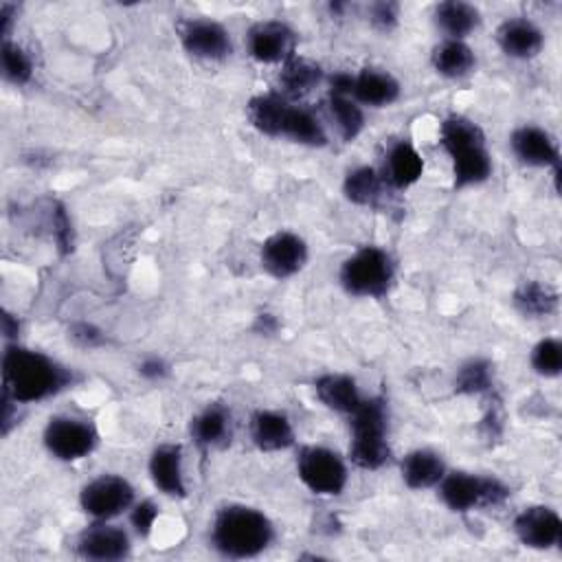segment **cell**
I'll list each match as a JSON object with an SVG mask.
<instances>
[{"label":"cell","instance_id":"e575fe53","mask_svg":"<svg viewBox=\"0 0 562 562\" xmlns=\"http://www.w3.org/2000/svg\"><path fill=\"white\" fill-rule=\"evenodd\" d=\"M50 226H53V239L57 244V248L61 252H70L72 250V224H70V217L64 209V204L59 202H53L50 206Z\"/></svg>","mask_w":562,"mask_h":562},{"label":"cell","instance_id":"1f68e13d","mask_svg":"<svg viewBox=\"0 0 562 562\" xmlns=\"http://www.w3.org/2000/svg\"><path fill=\"white\" fill-rule=\"evenodd\" d=\"M492 386L494 371L485 358H472L463 362L454 375V391L461 395H490Z\"/></svg>","mask_w":562,"mask_h":562},{"label":"cell","instance_id":"d4e9b609","mask_svg":"<svg viewBox=\"0 0 562 562\" xmlns=\"http://www.w3.org/2000/svg\"><path fill=\"white\" fill-rule=\"evenodd\" d=\"M279 136L307 147H323L327 143V132L318 116L312 110L294 103H288L285 108Z\"/></svg>","mask_w":562,"mask_h":562},{"label":"cell","instance_id":"5bb4252c","mask_svg":"<svg viewBox=\"0 0 562 562\" xmlns=\"http://www.w3.org/2000/svg\"><path fill=\"white\" fill-rule=\"evenodd\" d=\"M132 542L123 527L112 525L110 520H94L77 538V553L86 560L114 562L130 555Z\"/></svg>","mask_w":562,"mask_h":562},{"label":"cell","instance_id":"74e56055","mask_svg":"<svg viewBox=\"0 0 562 562\" xmlns=\"http://www.w3.org/2000/svg\"><path fill=\"white\" fill-rule=\"evenodd\" d=\"M397 15H400V7L395 2H375L371 4V11H369L371 24L380 31L393 29L397 24Z\"/></svg>","mask_w":562,"mask_h":562},{"label":"cell","instance_id":"3957f363","mask_svg":"<svg viewBox=\"0 0 562 562\" xmlns=\"http://www.w3.org/2000/svg\"><path fill=\"white\" fill-rule=\"evenodd\" d=\"M439 145L450 156L454 189L483 184L492 176L485 134L472 119L463 114L446 116L439 125Z\"/></svg>","mask_w":562,"mask_h":562},{"label":"cell","instance_id":"f1b7e54d","mask_svg":"<svg viewBox=\"0 0 562 562\" xmlns=\"http://www.w3.org/2000/svg\"><path fill=\"white\" fill-rule=\"evenodd\" d=\"M384 178L371 165H360L347 171L342 180V193L351 204L358 206H375L384 193Z\"/></svg>","mask_w":562,"mask_h":562},{"label":"cell","instance_id":"484cf974","mask_svg":"<svg viewBox=\"0 0 562 562\" xmlns=\"http://www.w3.org/2000/svg\"><path fill=\"white\" fill-rule=\"evenodd\" d=\"M430 64L437 75L446 79H461L474 70L476 55L465 40H441L430 53Z\"/></svg>","mask_w":562,"mask_h":562},{"label":"cell","instance_id":"4dcf8cb0","mask_svg":"<svg viewBox=\"0 0 562 562\" xmlns=\"http://www.w3.org/2000/svg\"><path fill=\"white\" fill-rule=\"evenodd\" d=\"M329 116L336 123V130L345 143H351L364 130V112L362 105L356 103L349 94H327Z\"/></svg>","mask_w":562,"mask_h":562},{"label":"cell","instance_id":"7a4b0ae2","mask_svg":"<svg viewBox=\"0 0 562 562\" xmlns=\"http://www.w3.org/2000/svg\"><path fill=\"white\" fill-rule=\"evenodd\" d=\"M274 540L272 520L257 507L233 503L222 507L211 525L213 549L231 560L257 558Z\"/></svg>","mask_w":562,"mask_h":562},{"label":"cell","instance_id":"83f0119b","mask_svg":"<svg viewBox=\"0 0 562 562\" xmlns=\"http://www.w3.org/2000/svg\"><path fill=\"white\" fill-rule=\"evenodd\" d=\"M323 79V70L321 66L310 59L303 57L299 53H294L290 59H285L281 64V72H279V83L283 88V97H303L310 90H314Z\"/></svg>","mask_w":562,"mask_h":562},{"label":"cell","instance_id":"cb8c5ba5","mask_svg":"<svg viewBox=\"0 0 562 562\" xmlns=\"http://www.w3.org/2000/svg\"><path fill=\"white\" fill-rule=\"evenodd\" d=\"M432 20L446 40H465L481 22L479 9L463 0H443L435 4Z\"/></svg>","mask_w":562,"mask_h":562},{"label":"cell","instance_id":"4fadbf2b","mask_svg":"<svg viewBox=\"0 0 562 562\" xmlns=\"http://www.w3.org/2000/svg\"><path fill=\"white\" fill-rule=\"evenodd\" d=\"M516 538L529 549H551L562 542V518L553 507L529 505L514 518Z\"/></svg>","mask_w":562,"mask_h":562},{"label":"cell","instance_id":"2e32d148","mask_svg":"<svg viewBox=\"0 0 562 562\" xmlns=\"http://www.w3.org/2000/svg\"><path fill=\"white\" fill-rule=\"evenodd\" d=\"M149 479L156 490L165 496L182 498L187 496L184 468H182V448L178 443H160L151 450L147 463Z\"/></svg>","mask_w":562,"mask_h":562},{"label":"cell","instance_id":"5b68a950","mask_svg":"<svg viewBox=\"0 0 562 562\" xmlns=\"http://www.w3.org/2000/svg\"><path fill=\"white\" fill-rule=\"evenodd\" d=\"M395 277L391 255L380 246H360L342 263L338 281L351 296L380 299L389 292Z\"/></svg>","mask_w":562,"mask_h":562},{"label":"cell","instance_id":"d6a6232c","mask_svg":"<svg viewBox=\"0 0 562 562\" xmlns=\"http://www.w3.org/2000/svg\"><path fill=\"white\" fill-rule=\"evenodd\" d=\"M0 68L4 81L13 86H26L33 77V59L31 55L13 40H2L0 48Z\"/></svg>","mask_w":562,"mask_h":562},{"label":"cell","instance_id":"6da1fadb","mask_svg":"<svg viewBox=\"0 0 562 562\" xmlns=\"http://www.w3.org/2000/svg\"><path fill=\"white\" fill-rule=\"evenodd\" d=\"M72 384V371L50 356L7 342L2 351V391L18 404L42 402Z\"/></svg>","mask_w":562,"mask_h":562},{"label":"cell","instance_id":"ffe728a7","mask_svg":"<svg viewBox=\"0 0 562 562\" xmlns=\"http://www.w3.org/2000/svg\"><path fill=\"white\" fill-rule=\"evenodd\" d=\"M446 472H448V468H446L441 454L430 448H415V450L406 452L400 461L402 481L411 490L437 487Z\"/></svg>","mask_w":562,"mask_h":562},{"label":"cell","instance_id":"52a82bcc","mask_svg":"<svg viewBox=\"0 0 562 562\" xmlns=\"http://www.w3.org/2000/svg\"><path fill=\"white\" fill-rule=\"evenodd\" d=\"M301 483L316 496H338L349 479L342 457L325 446H305L296 457Z\"/></svg>","mask_w":562,"mask_h":562},{"label":"cell","instance_id":"44dd1931","mask_svg":"<svg viewBox=\"0 0 562 562\" xmlns=\"http://www.w3.org/2000/svg\"><path fill=\"white\" fill-rule=\"evenodd\" d=\"M314 393L334 413L351 415L364 400L356 380L347 373H323L314 380Z\"/></svg>","mask_w":562,"mask_h":562},{"label":"cell","instance_id":"7402d4cb","mask_svg":"<svg viewBox=\"0 0 562 562\" xmlns=\"http://www.w3.org/2000/svg\"><path fill=\"white\" fill-rule=\"evenodd\" d=\"M424 173V158L415 149V145L406 140H397L389 147L382 178L393 189H408L413 187Z\"/></svg>","mask_w":562,"mask_h":562},{"label":"cell","instance_id":"f35d334b","mask_svg":"<svg viewBox=\"0 0 562 562\" xmlns=\"http://www.w3.org/2000/svg\"><path fill=\"white\" fill-rule=\"evenodd\" d=\"M136 369H138V373H140L145 380H149V382H160V380H165V378L169 375V364H167V360L160 358V356H147V358H143Z\"/></svg>","mask_w":562,"mask_h":562},{"label":"cell","instance_id":"60d3db41","mask_svg":"<svg viewBox=\"0 0 562 562\" xmlns=\"http://www.w3.org/2000/svg\"><path fill=\"white\" fill-rule=\"evenodd\" d=\"M0 323H2V334H4V340L7 342H18V334H20V321L18 316H13L11 312H2L0 316Z\"/></svg>","mask_w":562,"mask_h":562},{"label":"cell","instance_id":"d6986e66","mask_svg":"<svg viewBox=\"0 0 562 562\" xmlns=\"http://www.w3.org/2000/svg\"><path fill=\"white\" fill-rule=\"evenodd\" d=\"M250 439L261 452H279L294 443V428L281 411H255L250 417Z\"/></svg>","mask_w":562,"mask_h":562},{"label":"cell","instance_id":"7c38bea8","mask_svg":"<svg viewBox=\"0 0 562 562\" xmlns=\"http://www.w3.org/2000/svg\"><path fill=\"white\" fill-rule=\"evenodd\" d=\"M296 33L281 20H261L248 29L246 46L259 64H283L294 55Z\"/></svg>","mask_w":562,"mask_h":562},{"label":"cell","instance_id":"603a6c76","mask_svg":"<svg viewBox=\"0 0 562 562\" xmlns=\"http://www.w3.org/2000/svg\"><path fill=\"white\" fill-rule=\"evenodd\" d=\"M189 432L198 448H217L231 437V413L222 404H209L198 415H193Z\"/></svg>","mask_w":562,"mask_h":562},{"label":"cell","instance_id":"8fae6325","mask_svg":"<svg viewBox=\"0 0 562 562\" xmlns=\"http://www.w3.org/2000/svg\"><path fill=\"white\" fill-rule=\"evenodd\" d=\"M259 261L272 279H290L307 263V244L292 231H277L263 239Z\"/></svg>","mask_w":562,"mask_h":562},{"label":"cell","instance_id":"30bf717a","mask_svg":"<svg viewBox=\"0 0 562 562\" xmlns=\"http://www.w3.org/2000/svg\"><path fill=\"white\" fill-rule=\"evenodd\" d=\"M178 37L182 48L198 59L222 61L231 55L233 44L224 24L209 18H191L178 24Z\"/></svg>","mask_w":562,"mask_h":562},{"label":"cell","instance_id":"ac0fdd59","mask_svg":"<svg viewBox=\"0 0 562 562\" xmlns=\"http://www.w3.org/2000/svg\"><path fill=\"white\" fill-rule=\"evenodd\" d=\"M400 81L380 68H362L353 75L351 99L369 108H386L400 99Z\"/></svg>","mask_w":562,"mask_h":562},{"label":"cell","instance_id":"ba28073f","mask_svg":"<svg viewBox=\"0 0 562 562\" xmlns=\"http://www.w3.org/2000/svg\"><path fill=\"white\" fill-rule=\"evenodd\" d=\"M42 441L50 457L70 463L88 457L97 448L99 432L88 419L72 415H55L46 422Z\"/></svg>","mask_w":562,"mask_h":562},{"label":"cell","instance_id":"ab89813d","mask_svg":"<svg viewBox=\"0 0 562 562\" xmlns=\"http://www.w3.org/2000/svg\"><path fill=\"white\" fill-rule=\"evenodd\" d=\"M15 15H18V7L15 4H11V2H2L0 4V33H2V40H9V33H11Z\"/></svg>","mask_w":562,"mask_h":562},{"label":"cell","instance_id":"4316f807","mask_svg":"<svg viewBox=\"0 0 562 562\" xmlns=\"http://www.w3.org/2000/svg\"><path fill=\"white\" fill-rule=\"evenodd\" d=\"M290 99H285L279 92H263V94H255L248 103H246V116L250 121V125L266 136L279 138L281 134V121L285 114Z\"/></svg>","mask_w":562,"mask_h":562},{"label":"cell","instance_id":"e0dca14e","mask_svg":"<svg viewBox=\"0 0 562 562\" xmlns=\"http://www.w3.org/2000/svg\"><path fill=\"white\" fill-rule=\"evenodd\" d=\"M501 50L512 59H531L540 53L544 35L538 24L527 18H507L496 29Z\"/></svg>","mask_w":562,"mask_h":562},{"label":"cell","instance_id":"f546056e","mask_svg":"<svg viewBox=\"0 0 562 562\" xmlns=\"http://www.w3.org/2000/svg\"><path fill=\"white\" fill-rule=\"evenodd\" d=\"M516 310L527 318H542L555 312L558 292L540 281H525L514 292Z\"/></svg>","mask_w":562,"mask_h":562},{"label":"cell","instance_id":"9a60e30c","mask_svg":"<svg viewBox=\"0 0 562 562\" xmlns=\"http://www.w3.org/2000/svg\"><path fill=\"white\" fill-rule=\"evenodd\" d=\"M509 145L514 156L527 167H549L553 169L555 189L560 178V149L551 134L538 125H520L512 132Z\"/></svg>","mask_w":562,"mask_h":562},{"label":"cell","instance_id":"836d02e7","mask_svg":"<svg viewBox=\"0 0 562 562\" xmlns=\"http://www.w3.org/2000/svg\"><path fill=\"white\" fill-rule=\"evenodd\" d=\"M529 362L538 375L558 378L562 373V342L558 338L538 340L531 349Z\"/></svg>","mask_w":562,"mask_h":562},{"label":"cell","instance_id":"b9f144b4","mask_svg":"<svg viewBox=\"0 0 562 562\" xmlns=\"http://www.w3.org/2000/svg\"><path fill=\"white\" fill-rule=\"evenodd\" d=\"M277 327H279V323L272 314H259L255 321V331H259V334H274Z\"/></svg>","mask_w":562,"mask_h":562},{"label":"cell","instance_id":"8d00e7d4","mask_svg":"<svg viewBox=\"0 0 562 562\" xmlns=\"http://www.w3.org/2000/svg\"><path fill=\"white\" fill-rule=\"evenodd\" d=\"M158 518V505L149 498L136 501L130 509V522L138 536H149Z\"/></svg>","mask_w":562,"mask_h":562},{"label":"cell","instance_id":"d590c367","mask_svg":"<svg viewBox=\"0 0 562 562\" xmlns=\"http://www.w3.org/2000/svg\"><path fill=\"white\" fill-rule=\"evenodd\" d=\"M68 336L77 347H83V349H97V347H103L108 342L105 331L101 327H97L94 323H88V321L72 323L70 329H68Z\"/></svg>","mask_w":562,"mask_h":562},{"label":"cell","instance_id":"277c9868","mask_svg":"<svg viewBox=\"0 0 562 562\" xmlns=\"http://www.w3.org/2000/svg\"><path fill=\"white\" fill-rule=\"evenodd\" d=\"M349 428L351 463L360 470H380L391 457V446L386 439L389 413L384 397H364L349 415Z\"/></svg>","mask_w":562,"mask_h":562},{"label":"cell","instance_id":"9c48e42d","mask_svg":"<svg viewBox=\"0 0 562 562\" xmlns=\"http://www.w3.org/2000/svg\"><path fill=\"white\" fill-rule=\"evenodd\" d=\"M136 494L132 483L119 474H99L79 492V505L92 520H112L132 509Z\"/></svg>","mask_w":562,"mask_h":562},{"label":"cell","instance_id":"8992f818","mask_svg":"<svg viewBox=\"0 0 562 562\" xmlns=\"http://www.w3.org/2000/svg\"><path fill=\"white\" fill-rule=\"evenodd\" d=\"M437 490L443 505L457 514H465L476 507H496L509 496V487L501 479L463 470L446 472Z\"/></svg>","mask_w":562,"mask_h":562}]
</instances>
